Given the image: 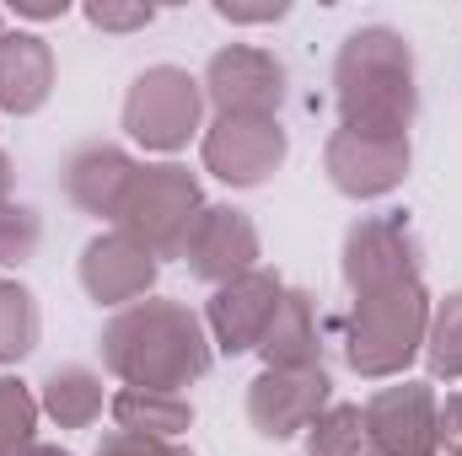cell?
Segmentation results:
<instances>
[{
  "label": "cell",
  "mask_w": 462,
  "mask_h": 456,
  "mask_svg": "<svg viewBox=\"0 0 462 456\" xmlns=\"http://www.w3.org/2000/svg\"><path fill=\"white\" fill-rule=\"evenodd\" d=\"M97 349H103V370L118 376L124 387L172 392V397H183V387L205 381L216 365V343H210L205 317L172 296H145V301L124 306L97 333Z\"/></svg>",
  "instance_id": "1"
},
{
  "label": "cell",
  "mask_w": 462,
  "mask_h": 456,
  "mask_svg": "<svg viewBox=\"0 0 462 456\" xmlns=\"http://www.w3.org/2000/svg\"><path fill=\"white\" fill-rule=\"evenodd\" d=\"M334 103H339V129L409 134V123L420 114V87H414V49L398 27L371 22L339 43Z\"/></svg>",
  "instance_id": "2"
},
{
  "label": "cell",
  "mask_w": 462,
  "mask_h": 456,
  "mask_svg": "<svg viewBox=\"0 0 462 456\" xmlns=\"http://www.w3.org/2000/svg\"><path fill=\"white\" fill-rule=\"evenodd\" d=\"M430 296L425 279L420 285H393V290H371L355 296L345 317V360L355 376L365 381H398L420 354L430 333Z\"/></svg>",
  "instance_id": "3"
},
{
  "label": "cell",
  "mask_w": 462,
  "mask_h": 456,
  "mask_svg": "<svg viewBox=\"0 0 462 456\" xmlns=\"http://www.w3.org/2000/svg\"><path fill=\"white\" fill-rule=\"evenodd\" d=\"M199 215H205L199 178L189 167H178V161H156V167H134L114 231L134 236L156 258H183Z\"/></svg>",
  "instance_id": "4"
},
{
  "label": "cell",
  "mask_w": 462,
  "mask_h": 456,
  "mask_svg": "<svg viewBox=\"0 0 462 456\" xmlns=\"http://www.w3.org/2000/svg\"><path fill=\"white\" fill-rule=\"evenodd\" d=\"M205 118V87L183 65H151L124 92V134L156 156L183 150L199 134Z\"/></svg>",
  "instance_id": "5"
},
{
  "label": "cell",
  "mask_w": 462,
  "mask_h": 456,
  "mask_svg": "<svg viewBox=\"0 0 462 456\" xmlns=\"http://www.w3.org/2000/svg\"><path fill=\"white\" fill-rule=\"evenodd\" d=\"M349 296H371V290H393V285H420L425 279V252L420 236L409 226V215L387 210V215H360L345 231V252H339Z\"/></svg>",
  "instance_id": "6"
},
{
  "label": "cell",
  "mask_w": 462,
  "mask_h": 456,
  "mask_svg": "<svg viewBox=\"0 0 462 456\" xmlns=\"http://www.w3.org/2000/svg\"><path fill=\"white\" fill-rule=\"evenodd\" d=\"M199 156H205V172L226 188H258L269 183L285 156H291V134L280 118L263 114H221L205 140H199Z\"/></svg>",
  "instance_id": "7"
},
{
  "label": "cell",
  "mask_w": 462,
  "mask_h": 456,
  "mask_svg": "<svg viewBox=\"0 0 462 456\" xmlns=\"http://www.w3.org/2000/svg\"><path fill=\"white\" fill-rule=\"evenodd\" d=\"M365 414V446L371 456H441V403L425 381H393L371 392Z\"/></svg>",
  "instance_id": "8"
},
{
  "label": "cell",
  "mask_w": 462,
  "mask_h": 456,
  "mask_svg": "<svg viewBox=\"0 0 462 456\" xmlns=\"http://www.w3.org/2000/svg\"><path fill=\"white\" fill-rule=\"evenodd\" d=\"M334 403V381L323 365H296V370H263L247 387V424L263 441H296L318 424V414Z\"/></svg>",
  "instance_id": "9"
},
{
  "label": "cell",
  "mask_w": 462,
  "mask_h": 456,
  "mask_svg": "<svg viewBox=\"0 0 462 456\" xmlns=\"http://www.w3.org/2000/svg\"><path fill=\"white\" fill-rule=\"evenodd\" d=\"M205 103H216V118L221 114H263L280 118V103H285V65L258 49V43H226L210 54L205 76Z\"/></svg>",
  "instance_id": "10"
},
{
  "label": "cell",
  "mask_w": 462,
  "mask_h": 456,
  "mask_svg": "<svg viewBox=\"0 0 462 456\" xmlns=\"http://www.w3.org/2000/svg\"><path fill=\"white\" fill-rule=\"evenodd\" d=\"M323 172L345 199H382L409 178V134H355L334 129Z\"/></svg>",
  "instance_id": "11"
},
{
  "label": "cell",
  "mask_w": 462,
  "mask_h": 456,
  "mask_svg": "<svg viewBox=\"0 0 462 456\" xmlns=\"http://www.w3.org/2000/svg\"><path fill=\"white\" fill-rule=\"evenodd\" d=\"M285 296V279L274 269H247L226 285H216L210 306H205V328H210V343L221 354H253L274 306Z\"/></svg>",
  "instance_id": "12"
},
{
  "label": "cell",
  "mask_w": 462,
  "mask_h": 456,
  "mask_svg": "<svg viewBox=\"0 0 462 456\" xmlns=\"http://www.w3.org/2000/svg\"><path fill=\"white\" fill-rule=\"evenodd\" d=\"M81 290L97 301V306H134V301H145L151 290H156V274H162V258L156 252H145L134 236H124V231H103V236H92L87 242V252H81Z\"/></svg>",
  "instance_id": "13"
},
{
  "label": "cell",
  "mask_w": 462,
  "mask_h": 456,
  "mask_svg": "<svg viewBox=\"0 0 462 456\" xmlns=\"http://www.w3.org/2000/svg\"><path fill=\"white\" fill-rule=\"evenodd\" d=\"M258 252H263V242H258V226H253L247 210H236V205H205L199 226H194L189 247H183V263H189V274L199 285L216 290V285H226L236 274L258 269Z\"/></svg>",
  "instance_id": "14"
},
{
  "label": "cell",
  "mask_w": 462,
  "mask_h": 456,
  "mask_svg": "<svg viewBox=\"0 0 462 456\" xmlns=\"http://www.w3.org/2000/svg\"><path fill=\"white\" fill-rule=\"evenodd\" d=\"M129 178H134V161L124 145L108 140H87L76 145L65 161H60V188L65 199L81 210V215H97V221H118V205L129 194Z\"/></svg>",
  "instance_id": "15"
},
{
  "label": "cell",
  "mask_w": 462,
  "mask_h": 456,
  "mask_svg": "<svg viewBox=\"0 0 462 456\" xmlns=\"http://www.w3.org/2000/svg\"><path fill=\"white\" fill-rule=\"evenodd\" d=\"M54 92V49L38 32H0V108L38 114Z\"/></svg>",
  "instance_id": "16"
},
{
  "label": "cell",
  "mask_w": 462,
  "mask_h": 456,
  "mask_svg": "<svg viewBox=\"0 0 462 456\" xmlns=\"http://www.w3.org/2000/svg\"><path fill=\"white\" fill-rule=\"evenodd\" d=\"M253 354H263V370H296V365H323V343H318V312H312V296L307 290H291L280 296L269 328Z\"/></svg>",
  "instance_id": "17"
},
{
  "label": "cell",
  "mask_w": 462,
  "mask_h": 456,
  "mask_svg": "<svg viewBox=\"0 0 462 456\" xmlns=\"http://www.w3.org/2000/svg\"><path fill=\"white\" fill-rule=\"evenodd\" d=\"M103 376L92 365H54L43 381H38V408L60 424V430H87L103 419Z\"/></svg>",
  "instance_id": "18"
},
{
  "label": "cell",
  "mask_w": 462,
  "mask_h": 456,
  "mask_svg": "<svg viewBox=\"0 0 462 456\" xmlns=\"http://www.w3.org/2000/svg\"><path fill=\"white\" fill-rule=\"evenodd\" d=\"M108 414H114V430L129 435H156V441H178L194 430V403L189 397H172V392H140V387H124L108 397Z\"/></svg>",
  "instance_id": "19"
},
{
  "label": "cell",
  "mask_w": 462,
  "mask_h": 456,
  "mask_svg": "<svg viewBox=\"0 0 462 456\" xmlns=\"http://www.w3.org/2000/svg\"><path fill=\"white\" fill-rule=\"evenodd\" d=\"M38 296L16 279H0V365H16L38 349Z\"/></svg>",
  "instance_id": "20"
},
{
  "label": "cell",
  "mask_w": 462,
  "mask_h": 456,
  "mask_svg": "<svg viewBox=\"0 0 462 456\" xmlns=\"http://www.w3.org/2000/svg\"><path fill=\"white\" fill-rule=\"evenodd\" d=\"M425 365H430V376L447 381V387H457L462 381V290H452V296L430 312Z\"/></svg>",
  "instance_id": "21"
},
{
  "label": "cell",
  "mask_w": 462,
  "mask_h": 456,
  "mask_svg": "<svg viewBox=\"0 0 462 456\" xmlns=\"http://www.w3.org/2000/svg\"><path fill=\"white\" fill-rule=\"evenodd\" d=\"M307 456H371L365 446V414L355 403H328L318 424L307 430Z\"/></svg>",
  "instance_id": "22"
},
{
  "label": "cell",
  "mask_w": 462,
  "mask_h": 456,
  "mask_svg": "<svg viewBox=\"0 0 462 456\" xmlns=\"http://www.w3.org/2000/svg\"><path fill=\"white\" fill-rule=\"evenodd\" d=\"M38 392L16 376H0V456H22L38 441Z\"/></svg>",
  "instance_id": "23"
},
{
  "label": "cell",
  "mask_w": 462,
  "mask_h": 456,
  "mask_svg": "<svg viewBox=\"0 0 462 456\" xmlns=\"http://www.w3.org/2000/svg\"><path fill=\"white\" fill-rule=\"evenodd\" d=\"M38 242H43V221H38L32 205H16V199L0 205V269L27 263L38 252Z\"/></svg>",
  "instance_id": "24"
},
{
  "label": "cell",
  "mask_w": 462,
  "mask_h": 456,
  "mask_svg": "<svg viewBox=\"0 0 462 456\" xmlns=\"http://www.w3.org/2000/svg\"><path fill=\"white\" fill-rule=\"evenodd\" d=\"M97 456H194L178 441H156V435H129V430H108L97 441Z\"/></svg>",
  "instance_id": "25"
},
{
  "label": "cell",
  "mask_w": 462,
  "mask_h": 456,
  "mask_svg": "<svg viewBox=\"0 0 462 456\" xmlns=\"http://www.w3.org/2000/svg\"><path fill=\"white\" fill-rule=\"evenodd\" d=\"M87 22L103 27V32H140V27L156 22V5H114V0H103V5H87Z\"/></svg>",
  "instance_id": "26"
},
{
  "label": "cell",
  "mask_w": 462,
  "mask_h": 456,
  "mask_svg": "<svg viewBox=\"0 0 462 456\" xmlns=\"http://www.w3.org/2000/svg\"><path fill=\"white\" fill-rule=\"evenodd\" d=\"M216 16H221V22H280V16H285V5H280V0H269V5H242V0H216Z\"/></svg>",
  "instance_id": "27"
},
{
  "label": "cell",
  "mask_w": 462,
  "mask_h": 456,
  "mask_svg": "<svg viewBox=\"0 0 462 456\" xmlns=\"http://www.w3.org/2000/svg\"><path fill=\"white\" fill-rule=\"evenodd\" d=\"M441 446L447 451H462V387L441 403Z\"/></svg>",
  "instance_id": "28"
},
{
  "label": "cell",
  "mask_w": 462,
  "mask_h": 456,
  "mask_svg": "<svg viewBox=\"0 0 462 456\" xmlns=\"http://www.w3.org/2000/svg\"><path fill=\"white\" fill-rule=\"evenodd\" d=\"M65 11H70L65 0H49V5H43V0H16V16H27V22H54V16H65Z\"/></svg>",
  "instance_id": "29"
},
{
  "label": "cell",
  "mask_w": 462,
  "mask_h": 456,
  "mask_svg": "<svg viewBox=\"0 0 462 456\" xmlns=\"http://www.w3.org/2000/svg\"><path fill=\"white\" fill-rule=\"evenodd\" d=\"M0 205H11V156L0 150Z\"/></svg>",
  "instance_id": "30"
},
{
  "label": "cell",
  "mask_w": 462,
  "mask_h": 456,
  "mask_svg": "<svg viewBox=\"0 0 462 456\" xmlns=\"http://www.w3.org/2000/svg\"><path fill=\"white\" fill-rule=\"evenodd\" d=\"M22 456H70V451H65V446H43V441H32Z\"/></svg>",
  "instance_id": "31"
},
{
  "label": "cell",
  "mask_w": 462,
  "mask_h": 456,
  "mask_svg": "<svg viewBox=\"0 0 462 456\" xmlns=\"http://www.w3.org/2000/svg\"><path fill=\"white\" fill-rule=\"evenodd\" d=\"M447 456H462V451H447Z\"/></svg>",
  "instance_id": "32"
}]
</instances>
